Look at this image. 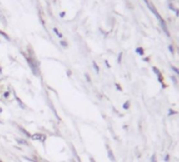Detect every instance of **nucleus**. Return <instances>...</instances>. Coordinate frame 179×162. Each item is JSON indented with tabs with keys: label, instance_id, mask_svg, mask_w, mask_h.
I'll return each mask as SVG.
<instances>
[{
	"label": "nucleus",
	"instance_id": "1",
	"mask_svg": "<svg viewBox=\"0 0 179 162\" xmlns=\"http://www.w3.org/2000/svg\"><path fill=\"white\" fill-rule=\"evenodd\" d=\"M27 63H29V65H30L31 70L33 71L34 75L38 76V75H39V69H38V66H37V64H36L35 60H33V59H31L30 57H27Z\"/></svg>",
	"mask_w": 179,
	"mask_h": 162
},
{
	"label": "nucleus",
	"instance_id": "2",
	"mask_svg": "<svg viewBox=\"0 0 179 162\" xmlns=\"http://www.w3.org/2000/svg\"><path fill=\"white\" fill-rule=\"evenodd\" d=\"M32 138L34 139V140H38V141H41V142L45 141V136L42 135V134H34L32 136Z\"/></svg>",
	"mask_w": 179,
	"mask_h": 162
},
{
	"label": "nucleus",
	"instance_id": "3",
	"mask_svg": "<svg viewBox=\"0 0 179 162\" xmlns=\"http://www.w3.org/2000/svg\"><path fill=\"white\" fill-rule=\"evenodd\" d=\"M107 153H109V158L111 159L112 161H115V158H114V154H113V152L110 149H107Z\"/></svg>",
	"mask_w": 179,
	"mask_h": 162
},
{
	"label": "nucleus",
	"instance_id": "4",
	"mask_svg": "<svg viewBox=\"0 0 179 162\" xmlns=\"http://www.w3.org/2000/svg\"><path fill=\"white\" fill-rule=\"evenodd\" d=\"M10 95H11L10 92H4L3 94H2V97H3L4 99H7L8 97H10Z\"/></svg>",
	"mask_w": 179,
	"mask_h": 162
},
{
	"label": "nucleus",
	"instance_id": "5",
	"mask_svg": "<svg viewBox=\"0 0 179 162\" xmlns=\"http://www.w3.org/2000/svg\"><path fill=\"white\" fill-rule=\"evenodd\" d=\"M53 31H54V33H55V34H56V35H57L58 37H60V38H62V34H60V33H59V31L57 30V28H56V27H55V28H54V30H53Z\"/></svg>",
	"mask_w": 179,
	"mask_h": 162
},
{
	"label": "nucleus",
	"instance_id": "6",
	"mask_svg": "<svg viewBox=\"0 0 179 162\" xmlns=\"http://www.w3.org/2000/svg\"><path fill=\"white\" fill-rule=\"evenodd\" d=\"M136 52H137L139 55H143V49H142V47H138V49H136Z\"/></svg>",
	"mask_w": 179,
	"mask_h": 162
},
{
	"label": "nucleus",
	"instance_id": "7",
	"mask_svg": "<svg viewBox=\"0 0 179 162\" xmlns=\"http://www.w3.org/2000/svg\"><path fill=\"white\" fill-rule=\"evenodd\" d=\"M93 66H94V69L96 70V72L99 73V67H98V65L95 63V62H94V63H93Z\"/></svg>",
	"mask_w": 179,
	"mask_h": 162
},
{
	"label": "nucleus",
	"instance_id": "8",
	"mask_svg": "<svg viewBox=\"0 0 179 162\" xmlns=\"http://www.w3.org/2000/svg\"><path fill=\"white\" fill-rule=\"evenodd\" d=\"M129 106H130V102H126V103L123 104V109H129Z\"/></svg>",
	"mask_w": 179,
	"mask_h": 162
},
{
	"label": "nucleus",
	"instance_id": "9",
	"mask_svg": "<svg viewBox=\"0 0 179 162\" xmlns=\"http://www.w3.org/2000/svg\"><path fill=\"white\" fill-rule=\"evenodd\" d=\"M172 70L174 71V72H175L176 74H178V75H179V70L177 69V67H175V66H172Z\"/></svg>",
	"mask_w": 179,
	"mask_h": 162
},
{
	"label": "nucleus",
	"instance_id": "10",
	"mask_svg": "<svg viewBox=\"0 0 179 162\" xmlns=\"http://www.w3.org/2000/svg\"><path fill=\"white\" fill-rule=\"evenodd\" d=\"M0 34H1L2 36H4V37H5V39H7V40H8V39H10V38H8V36L7 35V34H4L3 32H0Z\"/></svg>",
	"mask_w": 179,
	"mask_h": 162
},
{
	"label": "nucleus",
	"instance_id": "11",
	"mask_svg": "<svg viewBox=\"0 0 179 162\" xmlns=\"http://www.w3.org/2000/svg\"><path fill=\"white\" fill-rule=\"evenodd\" d=\"M60 43H61L62 45H63L64 47H67V42H65V41H60Z\"/></svg>",
	"mask_w": 179,
	"mask_h": 162
},
{
	"label": "nucleus",
	"instance_id": "12",
	"mask_svg": "<svg viewBox=\"0 0 179 162\" xmlns=\"http://www.w3.org/2000/svg\"><path fill=\"white\" fill-rule=\"evenodd\" d=\"M170 8H171V10H172V11H175V12H176V11H177V10H176V8H175L174 7H173V5H172V4H170Z\"/></svg>",
	"mask_w": 179,
	"mask_h": 162
},
{
	"label": "nucleus",
	"instance_id": "13",
	"mask_svg": "<svg viewBox=\"0 0 179 162\" xmlns=\"http://www.w3.org/2000/svg\"><path fill=\"white\" fill-rule=\"evenodd\" d=\"M121 56H122V54H119V58H118V62L120 63V61H121Z\"/></svg>",
	"mask_w": 179,
	"mask_h": 162
},
{
	"label": "nucleus",
	"instance_id": "14",
	"mask_svg": "<svg viewBox=\"0 0 179 162\" xmlns=\"http://www.w3.org/2000/svg\"><path fill=\"white\" fill-rule=\"evenodd\" d=\"M169 49H170V51H171V53L174 52V51H173V47H172V45H170V47H169Z\"/></svg>",
	"mask_w": 179,
	"mask_h": 162
},
{
	"label": "nucleus",
	"instance_id": "15",
	"mask_svg": "<svg viewBox=\"0 0 179 162\" xmlns=\"http://www.w3.org/2000/svg\"><path fill=\"white\" fill-rule=\"evenodd\" d=\"M64 14H65L64 12L63 13H60V17H64Z\"/></svg>",
	"mask_w": 179,
	"mask_h": 162
},
{
	"label": "nucleus",
	"instance_id": "16",
	"mask_svg": "<svg viewBox=\"0 0 179 162\" xmlns=\"http://www.w3.org/2000/svg\"><path fill=\"white\" fill-rule=\"evenodd\" d=\"M152 161H153V162H155V157H154V156H153V158H152Z\"/></svg>",
	"mask_w": 179,
	"mask_h": 162
},
{
	"label": "nucleus",
	"instance_id": "17",
	"mask_svg": "<svg viewBox=\"0 0 179 162\" xmlns=\"http://www.w3.org/2000/svg\"><path fill=\"white\" fill-rule=\"evenodd\" d=\"M91 161H92V162H94V160H93V158H91Z\"/></svg>",
	"mask_w": 179,
	"mask_h": 162
},
{
	"label": "nucleus",
	"instance_id": "18",
	"mask_svg": "<svg viewBox=\"0 0 179 162\" xmlns=\"http://www.w3.org/2000/svg\"><path fill=\"white\" fill-rule=\"evenodd\" d=\"M0 73H1V70H0Z\"/></svg>",
	"mask_w": 179,
	"mask_h": 162
}]
</instances>
